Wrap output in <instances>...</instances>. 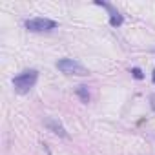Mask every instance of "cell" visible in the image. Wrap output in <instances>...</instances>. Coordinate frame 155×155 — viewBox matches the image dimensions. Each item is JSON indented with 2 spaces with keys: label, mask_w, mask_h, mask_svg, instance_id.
<instances>
[{
  "label": "cell",
  "mask_w": 155,
  "mask_h": 155,
  "mask_svg": "<svg viewBox=\"0 0 155 155\" xmlns=\"http://www.w3.org/2000/svg\"><path fill=\"white\" fill-rule=\"evenodd\" d=\"M26 28L33 33H40V31H49V29H55L57 28V22L51 20V18H29L26 20Z\"/></svg>",
  "instance_id": "3"
},
{
  "label": "cell",
  "mask_w": 155,
  "mask_h": 155,
  "mask_svg": "<svg viewBox=\"0 0 155 155\" xmlns=\"http://www.w3.org/2000/svg\"><path fill=\"white\" fill-rule=\"evenodd\" d=\"M131 75L135 77V79H139V81L142 79V77H144V75H142V71H140L139 68H133V69H131Z\"/></svg>",
  "instance_id": "7"
},
{
  "label": "cell",
  "mask_w": 155,
  "mask_h": 155,
  "mask_svg": "<svg viewBox=\"0 0 155 155\" xmlns=\"http://www.w3.org/2000/svg\"><path fill=\"white\" fill-rule=\"evenodd\" d=\"M151 79H153V82H155V71H153V75H151Z\"/></svg>",
  "instance_id": "9"
},
{
  "label": "cell",
  "mask_w": 155,
  "mask_h": 155,
  "mask_svg": "<svg viewBox=\"0 0 155 155\" xmlns=\"http://www.w3.org/2000/svg\"><path fill=\"white\" fill-rule=\"evenodd\" d=\"M38 81V71L37 69H26L20 75H17L13 79V88L17 93H28Z\"/></svg>",
  "instance_id": "1"
},
{
  "label": "cell",
  "mask_w": 155,
  "mask_h": 155,
  "mask_svg": "<svg viewBox=\"0 0 155 155\" xmlns=\"http://www.w3.org/2000/svg\"><path fill=\"white\" fill-rule=\"evenodd\" d=\"M97 6H102V8H106L108 11H110V24L113 26V28H119L120 24H122V17H120V13L119 11H115L110 4H104V2H95Z\"/></svg>",
  "instance_id": "5"
},
{
  "label": "cell",
  "mask_w": 155,
  "mask_h": 155,
  "mask_svg": "<svg viewBox=\"0 0 155 155\" xmlns=\"http://www.w3.org/2000/svg\"><path fill=\"white\" fill-rule=\"evenodd\" d=\"M57 69H60L62 73L66 75H79V77H86L90 75V71L81 64V62H77L73 58H60L57 62Z\"/></svg>",
  "instance_id": "2"
},
{
  "label": "cell",
  "mask_w": 155,
  "mask_h": 155,
  "mask_svg": "<svg viewBox=\"0 0 155 155\" xmlns=\"http://www.w3.org/2000/svg\"><path fill=\"white\" fill-rule=\"evenodd\" d=\"M151 108L155 110V95H151Z\"/></svg>",
  "instance_id": "8"
},
{
  "label": "cell",
  "mask_w": 155,
  "mask_h": 155,
  "mask_svg": "<svg viewBox=\"0 0 155 155\" xmlns=\"http://www.w3.org/2000/svg\"><path fill=\"white\" fill-rule=\"evenodd\" d=\"M44 126H46L49 131H53L55 135H58V137H64V139H68V137H69V133L66 131V128H64L57 119H49V117H48V119L44 120Z\"/></svg>",
  "instance_id": "4"
},
{
  "label": "cell",
  "mask_w": 155,
  "mask_h": 155,
  "mask_svg": "<svg viewBox=\"0 0 155 155\" xmlns=\"http://www.w3.org/2000/svg\"><path fill=\"white\" fill-rule=\"evenodd\" d=\"M77 95L81 97L82 102H90V91H88V86H79V88H77Z\"/></svg>",
  "instance_id": "6"
}]
</instances>
